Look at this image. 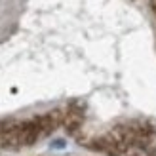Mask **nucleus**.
Returning a JSON list of instances; mask_svg holds the SVG:
<instances>
[{"label":"nucleus","mask_w":156,"mask_h":156,"mask_svg":"<svg viewBox=\"0 0 156 156\" xmlns=\"http://www.w3.org/2000/svg\"><path fill=\"white\" fill-rule=\"evenodd\" d=\"M151 6H152V10L156 12V0H151Z\"/></svg>","instance_id":"nucleus-4"},{"label":"nucleus","mask_w":156,"mask_h":156,"mask_svg":"<svg viewBox=\"0 0 156 156\" xmlns=\"http://www.w3.org/2000/svg\"><path fill=\"white\" fill-rule=\"evenodd\" d=\"M82 122H84V112H82V108H78L76 105H73L63 116V124L69 129V133H76V131L80 129Z\"/></svg>","instance_id":"nucleus-2"},{"label":"nucleus","mask_w":156,"mask_h":156,"mask_svg":"<svg viewBox=\"0 0 156 156\" xmlns=\"http://www.w3.org/2000/svg\"><path fill=\"white\" fill-rule=\"evenodd\" d=\"M40 137H44V133H42L40 126H38L36 118L25 120L19 124V145H25V147L34 145Z\"/></svg>","instance_id":"nucleus-1"},{"label":"nucleus","mask_w":156,"mask_h":156,"mask_svg":"<svg viewBox=\"0 0 156 156\" xmlns=\"http://www.w3.org/2000/svg\"><path fill=\"white\" fill-rule=\"evenodd\" d=\"M0 145H2V128H0Z\"/></svg>","instance_id":"nucleus-5"},{"label":"nucleus","mask_w":156,"mask_h":156,"mask_svg":"<svg viewBox=\"0 0 156 156\" xmlns=\"http://www.w3.org/2000/svg\"><path fill=\"white\" fill-rule=\"evenodd\" d=\"M65 143L63 141H61V139H59V141H53V147H55V149H61V147H63Z\"/></svg>","instance_id":"nucleus-3"}]
</instances>
